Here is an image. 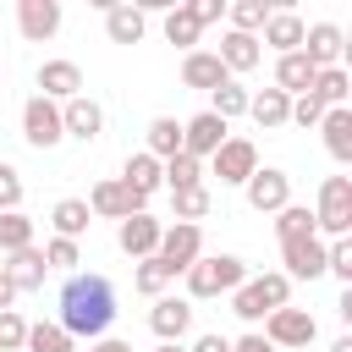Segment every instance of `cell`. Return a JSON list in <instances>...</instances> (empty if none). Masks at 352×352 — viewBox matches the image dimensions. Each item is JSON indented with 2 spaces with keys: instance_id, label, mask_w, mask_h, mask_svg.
Masks as SVG:
<instances>
[{
  "instance_id": "cell-42",
  "label": "cell",
  "mask_w": 352,
  "mask_h": 352,
  "mask_svg": "<svg viewBox=\"0 0 352 352\" xmlns=\"http://www.w3.org/2000/svg\"><path fill=\"white\" fill-rule=\"evenodd\" d=\"M286 121H292V126H302V132H314V126L324 121V104H319L314 94H297V99H292V116H286Z\"/></svg>"
},
{
  "instance_id": "cell-5",
  "label": "cell",
  "mask_w": 352,
  "mask_h": 352,
  "mask_svg": "<svg viewBox=\"0 0 352 352\" xmlns=\"http://www.w3.org/2000/svg\"><path fill=\"white\" fill-rule=\"evenodd\" d=\"M275 352H308L314 346V336H319V324H314V314L308 308H275L270 319H264V330H258Z\"/></svg>"
},
{
  "instance_id": "cell-21",
  "label": "cell",
  "mask_w": 352,
  "mask_h": 352,
  "mask_svg": "<svg viewBox=\"0 0 352 352\" xmlns=\"http://www.w3.org/2000/svg\"><path fill=\"white\" fill-rule=\"evenodd\" d=\"M182 82L198 88V94H214V88L231 82V77H226V66H220L214 50H187V55H182Z\"/></svg>"
},
{
  "instance_id": "cell-12",
  "label": "cell",
  "mask_w": 352,
  "mask_h": 352,
  "mask_svg": "<svg viewBox=\"0 0 352 352\" xmlns=\"http://www.w3.org/2000/svg\"><path fill=\"white\" fill-rule=\"evenodd\" d=\"M280 275L286 280H319L324 275V242L319 236H292V242H280Z\"/></svg>"
},
{
  "instance_id": "cell-36",
  "label": "cell",
  "mask_w": 352,
  "mask_h": 352,
  "mask_svg": "<svg viewBox=\"0 0 352 352\" xmlns=\"http://www.w3.org/2000/svg\"><path fill=\"white\" fill-rule=\"evenodd\" d=\"M170 209H176L182 226H198L214 209V198H209V187H187V192H170Z\"/></svg>"
},
{
  "instance_id": "cell-3",
  "label": "cell",
  "mask_w": 352,
  "mask_h": 352,
  "mask_svg": "<svg viewBox=\"0 0 352 352\" xmlns=\"http://www.w3.org/2000/svg\"><path fill=\"white\" fill-rule=\"evenodd\" d=\"M187 302H204V297H231L242 280H248V264L236 253H204L187 275Z\"/></svg>"
},
{
  "instance_id": "cell-46",
  "label": "cell",
  "mask_w": 352,
  "mask_h": 352,
  "mask_svg": "<svg viewBox=\"0 0 352 352\" xmlns=\"http://www.w3.org/2000/svg\"><path fill=\"white\" fill-rule=\"evenodd\" d=\"M187 352H231V341H226L220 330H204V336H198V341H192Z\"/></svg>"
},
{
  "instance_id": "cell-16",
  "label": "cell",
  "mask_w": 352,
  "mask_h": 352,
  "mask_svg": "<svg viewBox=\"0 0 352 352\" xmlns=\"http://www.w3.org/2000/svg\"><path fill=\"white\" fill-rule=\"evenodd\" d=\"M226 138H231V126L220 116H209V110H198L192 121H182V154H192V160H209Z\"/></svg>"
},
{
  "instance_id": "cell-28",
  "label": "cell",
  "mask_w": 352,
  "mask_h": 352,
  "mask_svg": "<svg viewBox=\"0 0 352 352\" xmlns=\"http://www.w3.org/2000/svg\"><path fill=\"white\" fill-rule=\"evenodd\" d=\"M324 110H341L346 99H352V77H346V66H324V72H314V88H308Z\"/></svg>"
},
{
  "instance_id": "cell-27",
  "label": "cell",
  "mask_w": 352,
  "mask_h": 352,
  "mask_svg": "<svg viewBox=\"0 0 352 352\" xmlns=\"http://www.w3.org/2000/svg\"><path fill=\"white\" fill-rule=\"evenodd\" d=\"M143 154H154L160 165H165L170 154H182V121H176V116H154L148 132H143Z\"/></svg>"
},
{
  "instance_id": "cell-4",
  "label": "cell",
  "mask_w": 352,
  "mask_h": 352,
  "mask_svg": "<svg viewBox=\"0 0 352 352\" xmlns=\"http://www.w3.org/2000/svg\"><path fill=\"white\" fill-rule=\"evenodd\" d=\"M314 236L336 242L352 236V176H324L319 182V204H314Z\"/></svg>"
},
{
  "instance_id": "cell-30",
  "label": "cell",
  "mask_w": 352,
  "mask_h": 352,
  "mask_svg": "<svg viewBox=\"0 0 352 352\" xmlns=\"http://www.w3.org/2000/svg\"><path fill=\"white\" fill-rule=\"evenodd\" d=\"M50 226H55V236L77 242V236L94 226V214H88V204H82V198H60V204L50 209Z\"/></svg>"
},
{
  "instance_id": "cell-31",
  "label": "cell",
  "mask_w": 352,
  "mask_h": 352,
  "mask_svg": "<svg viewBox=\"0 0 352 352\" xmlns=\"http://www.w3.org/2000/svg\"><path fill=\"white\" fill-rule=\"evenodd\" d=\"M121 182H126L132 192H143V198H148V192H160V160H154V154H143V148H138V154H126Z\"/></svg>"
},
{
  "instance_id": "cell-50",
  "label": "cell",
  "mask_w": 352,
  "mask_h": 352,
  "mask_svg": "<svg viewBox=\"0 0 352 352\" xmlns=\"http://www.w3.org/2000/svg\"><path fill=\"white\" fill-rule=\"evenodd\" d=\"M330 352H352V336H336V341H330Z\"/></svg>"
},
{
  "instance_id": "cell-2",
  "label": "cell",
  "mask_w": 352,
  "mask_h": 352,
  "mask_svg": "<svg viewBox=\"0 0 352 352\" xmlns=\"http://www.w3.org/2000/svg\"><path fill=\"white\" fill-rule=\"evenodd\" d=\"M275 308H292V280H286L280 270L248 275V280H242V286L231 292V314H236V319H248V324L270 319Z\"/></svg>"
},
{
  "instance_id": "cell-14",
  "label": "cell",
  "mask_w": 352,
  "mask_h": 352,
  "mask_svg": "<svg viewBox=\"0 0 352 352\" xmlns=\"http://www.w3.org/2000/svg\"><path fill=\"white\" fill-rule=\"evenodd\" d=\"M33 82H38V99L66 104V99H77V94H82V66H77V60H44Z\"/></svg>"
},
{
  "instance_id": "cell-35",
  "label": "cell",
  "mask_w": 352,
  "mask_h": 352,
  "mask_svg": "<svg viewBox=\"0 0 352 352\" xmlns=\"http://www.w3.org/2000/svg\"><path fill=\"white\" fill-rule=\"evenodd\" d=\"M209 116H220L226 126H231L236 116H248V88H242V82H220V88L209 94Z\"/></svg>"
},
{
  "instance_id": "cell-9",
  "label": "cell",
  "mask_w": 352,
  "mask_h": 352,
  "mask_svg": "<svg viewBox=\"0 0 352 352\" xmlns=\"http://www.w3.org/2000/svg\"><path fill=\"white\" fill-rule=\"evenodd\" d=\"M242 192H248V209L275 214V209H286V204H292V176H286L280 165H258V170L242 182Z\"/></svg>"
},
{
  "instance_id": "cell-24",
  "label": "cell",
  "mask_w": 352,
  "mask_h": 352,
  "mask_svg": "<svg viewBox=\"0 0 352 352\" xmlns=\"http://www.w3.org/2000/svg\"><path fill=\"white\" fill-rule=\"evenodd\" d=\"M314 132H324V148H330V160H336V165H346V160H352V104L324 110V121H319Z\"/></svg>"
},
{
  "instance_id": "cell-34",
  "label": "cell",
  "mask_w": 352,
  "mask_h": 352,
  "mask_svg": "<svg viewBox=\"0 0 352 352\" xmlns=\"http://www.w3.org/2000/svg\"><path fill=\"white\" fill-rule=\"evenodd\" d=\"M22 248H33V220H28L22 209H6V214H0V253L11 258V253H22Z\"/></svg>"
},
{
  "instance_id": "cell-25",
  "label": "cell",
  "mask_w": 352,
  "mask_h": 352,
  "mask_svg": "<svg viewBox=\"0 0 352 352\" xmlns=\"http://www.w3.org/2000/svg\"><path fill=\"white\" fill-rule=\"evenodd\" d=\"M0 270H6V280H11L16 292H38V286H44V275H50V264H44V253H38V248L11 253V264H0Z\"/></svg>"
},
{
  "instance_id": "cell-18",
  "label": "cell",
  "mask_w": 352,
  "mask_h": 352,
  "mask_svg": "<svg viewBox=\"0 0 352 352\" xmlns=\"http://www.w3.org/2000/svg\"><path fill=\"white\" fill-rule=\"evenodd\" d=\"M148 330L160 336V341H182L187 330H192V302L187 297H154V308H148Z\"/></svg>"
},
{
  "instance_id": "cell-47",
  "label": "cell",
  "mask_w": 352,
  "mask_h": 352,
  "mask_svg": "<svg viewBox=\"0 0 352 352\" xmlns=\"http://www.w3.org/2000/svg\"><path fill=\"white\" fill-rule=\"evenodd\" d=\"M231 352H275V346H270V341H264L258 330H248L242 341H231Z\"/></svg>"
},
{
  "instance_id": "cell-17",
  "label": "cell",
  "mask_w": 352,
  "mask_h": 352,
  "mask_svg": "<svg viewBox=\"0 0 352 352\" xmlns=\"http://www.w3.org/2000/svg\"><path fill=\"white\" fill-rule=\"evenodd\" d=\"M302 55L324 72V66H341V55H346V33L336 28V22H308L302 28Z\"/></svg>"
},
{
  "instance_id": "cell-48",
  "label": "cell",
  "mask_w": 352,
  "mask_h": 352,
  "mask_svg": "<svg viewBox=\"0 0 352 352\" xmlns=\"http://www.w3.org/2000/svg\"><path fill=\"white\" fill-rule=\"evenodd\" d=\"M88 352H132V341H116V336H99Z\"/></svg>"
},
{
  "instance_id": "cell-15",
  "label": "cell",
  "mask_w": 352,
  "mask_h": 352,
  "mask_svg": "<svg viewBox=\"0 0 352 352\" xmlns=\"http://www.w3.org/2000/svg\"><path fill=\"white\" fill-rule=\"evenodd\" d=\"M60 132H66V138H77V143H94V138L104 132V104H99V99H88V94L66 99V104H60Z\"/></svg>"
},
{
  "instance_id": "cell-22",
  "label": "cell",
  "mask_w": 352,
  "mask_h": 352,
  "mask_svg": "<svg viewBox=\"0 0 352 352\" xmlns=\"http://www.w3.org/2000/svg\"><path fill=\"white\" fill-rule=\"evenodd\" d=\"M143 33H148V16H143L132 0H116V6L104 11V38H110V44H143Z\"/></svg>"
},
{
  "instance_id": "cell-10",
  "label": "cell",
  "mask_w": 352,
  "mask_h": 352,
  "mask_svg": "<svg viewBox=\"0 0 352 352\" xmlns=\"http://www.w3.org/2000/svg\"><path fill=\"white\" fill-rule=\"evenodd\" d=\"M22 138H28L38 154H44V148H55V143L66 138V132H60V104H50V99H38V94H33V99L22 104Z\"/></svg>"
},
{
  "instance_id": "cell-1",
  "label": "cell",
  "mask_w": 352,
  "mask_h": 352,
  "mask_svg": "<svg viewBox=\"0 0 352 352\" xmlns=\"http://www.w3.org/2000/svg\"><path fill=\"white\" fill-rule=\"evenodd\" d=\"M110 319H116V286L104 280V275H66V286H60V330L72 336V341H99L104 330H110Z\"/></svg>"
},
{
  "instance_id": "cell-49",
  "label": "cell",
  "mask_w": 352,
  "mask_h": 352,
  "mask_svg": "<svg viewBox=\"0 0 352 352\" xmlns=\"http://www.w3.org/2000/svg\"><path fill=\"white\" fill-rule=\"evenodd\" d=\"M11 302H16V286H11V280H6V270H0V314H6Z\"/></svg>"
},
{
  "instance_id": "cell-26",
  "label": "cell",
  "mask_w": 352,
  "mask_h": 352,
  "mask_svg": "<svg viewBox=\"0 0 352 352\" xmlns=\"http://www.w3.org/2000/svg\"><path fill=\"white\" fill-rule=\"evenodd\" d=\"M248 116H253L264 132H275V126H286V116H292V99H286L280 88H258V94H248Z\"/></svg>"
},
{
  "instance_id": "cell-29",
  "label": "cell",
  "mask_w": 352,
  "mask_h": 352,
  "mask_svg": "<svg viewBox=\"0 0 352 352\" xmlns=\"http://www.w3.org/2000/svg\"><path fill=\"white\" fill-rule=\"evenodd\" d=\"M160 187H170V192L204 187V160H192V154H170V160L160 165Z\"/></svg>"
},
{
  "instance_id": "cell-44",
  "label": "cell",
  "mask_w": 352,
  "mask_h": 352,
  "mask_svg": "<svg viewBox=\"0 0 352 352\" xmlns=\"http://www.w3.org/2000/svg\"><path fill=\"white\" fill-rule=\"evenodd\" d=\"M6 209H22V170L0 160V214Z\"/></svg>"
},
{
  "instance_id": "cell-45",
  "label": "cell",
  "mask_w": 352,
  "mask_h": 352,
  "mask_svg": "<svg viewBox=\"0 0 352 352\" xmlns=\"http://www.w3.org/2000/svg\"><path fill=\"white\" fill-rule=\"evenodd\" d=\"M187 11H192V22H198V28H209V22H220V16H226V0H192Z\"/></svg>"
},
{
  "instance_id": "cell-11",
  "label": "cell",
  "mask_w": 352,
  "mask_h": 352,
  "mask_svg": "<svg viewBox=\"0 0 352 352\" xmlns=\"http://www.w3.org/2000/svg\"><path fill=\"white\" fill-rule=\"evenodd\" d=\"M160 231H165V226H160L148 209H143V214H126V220L116 226V248H121L132 264H138V258H154V248H160Z\"/></svg>"
},
{
  "instance_id": "cell-6",
  "label": "cell",
  "mask_w": 352,
  "mask_h": 352,
  "mask_svg": "<svg viewBox=\"0 0 352 352\" xmlns=\"http://www.w3.org/2000/svg\"><path fill=\"white\" fill-rule=\"evenodd\" d=\"M82 204H88V214H94V220H116V226H121L126 214H143V204H148V198H143V192H132L121 176H104V182H94V192H88Z\"/></svg>"
},
{
  "instance_id": "cell-20",
  "label": "cell",
  "mask_w": 352,
  "mask_h": 352,
  "mask_svg": "<svg viewBox=\"0 0 352 352\" xmlns=\"http://www.w3.org/2000/svg\"><path fill=\"white\" fill-rule=\"evenodd\" d=\"M302 28H308V22L280 6V11H270V22L258 28V44H270L275 55H292V50H302Z\"/></svg>"
},
{
  "instance_id": "cell-7",
  "label": "cell",
  "mask_w": 352,
  "mask_h": 352,
  "mask_svg": "<svg viewBox=\"0 0 352 352\" xmlns=\"http://www.w3.org/2000/svg\"><path fill=\"white\" fill-rule=\"evenodd\" d=\"M154 258L170 270V280H176V275H187V270L204 258V231H198V226H182V220H176V226H165V231H160Z\"/></svg>"
},
{
  "instance_id": "cell-43",
  "label": "cell",
  "mask_w": 352,
  "mask_h": 352,
  "mask_svg": "<svg viewBox=\"0 0 352 352\" xmlns=\"http://www.w3.org/2000/svg\"><path fill=\"white\" fill-rule=\"evenodd\" d=\"M22 341H28V319L16 308H6L0 314V352H22Z\"/></svg>"
},
{
  "instance_id": "cell-38",
  "label": "cell",
  "mask_w": 352,
  "mask_h": 352,
  "mask_svg": "<svg viewBox=\"0 0 352 352\" xmlns=\"http://www.w3.org/2000/svg\"><path fill=\"white\" fill-rule=\"evenodd\" d=\"M198 33H204V28L192 22V11H187V6H170V11H165V44L192 50V44H198Z\"/></svg>"
},
{
  "instance_id": "cell-13",
  "label": "cell",
  "mask_w": 352,
  "mask_h": 352,
  "mask_svg": "<svg viewBox=\"0 0 352 352\" xmlns=\"http://www.w3.org/2000/svg\"><path fill=\"white\" fill-rule=\"evenodd\" d=\"M16 33L28 44H44L60 33V0H16Z\"/></svg>"
},
{
  "instance_id": "cell-32",
  "label": "cell",
  "mask_w": 352,
  "mask_h": 352,
  "mask_svg": "<svg viewBox=\"0 0 352 352\" xmlns=\"http://www.w3.org/2000/svg\"><path fill=\"white\" fill-rule=\"evenodd\" d=\"M270 11H275L270 0H231V6H226V16H231V33H253V38H258V28L270 22Z\"/></svg>"
},
{
  "instance_id": "cell-23",
  "label": "cell",
  "mask_w": 352,
  "mask_h": 352,
  "mask_svg": "<svg viewBox=\"0 0 352 352\" xmlns=\"http://www.w3.org/2000/svg\"><path fill=\"white\" fill-rule=\"evenodd\" d=\"M314 60L302 55V50H292V55H275V88L286 94V99H297V94H308L314 88Z\"/></svg>"
},
{
  "instance_id": "cell-33",
  "label": "cell",
  "mask_w": 352,
  "mask_h": 352,
  "mask_svg": "<svg viewBox=\"0 0 352 352\" xmlns=\"http://www.w3.org/2000/svg\"><path fill=\"white\" fill-rule=\"evenodd\" d=\"M22 352H77V341H72V336H66L55 319H44V324H28Z\"/></svg>"
},
{
  "instance_id": "cell-41",
  "label": "cell",
  "mask_w": 352,
  "mask_h": 352,
  "mask_svg": "<svg viewBox=\"0 0 352 352\" xmlns=\"http://www.w3.org/2000/svg\"><path fill=\"white\" fill-rule=\"evenodd\" d=\"M324 275H336L341 286H352V236L324 242Z\"/></svg>"
},
{
  "instance_id": "cell-8",
  "label": "cell",
  "mask_w": 352,
  "mask_h": 352,
  "mask_svg": "<svg viewBox=\"0 0 352 352\" xmlns=\"http://www.w3.org/2000/svg\"><path fill=\"white\" fill-rule=\"evenodd\" d=\"M253 170H258V148H253L248 138H226V143L209 154V176H220V187H242Z\"/></svg>"
},
{
  "instance_id": "cell-51",
  "label": "cell",
  "mask_w": 352,
  "mask_h": 352,
  "mask_svg": "<svg viewBox=\"0 0 352 352\" xmlns=\"http://www.w3.org/2000/svg\"><path fill=\"white\" fill-rule=\"evenodd\" d=\"M154 352H187V346H182V341H160Z\"/></svg>"
},
{
  "instance_id": "cell-40",
  "label": "cell",
  "mask_w": 352,
  "mask_h": 352,
  "mask_svg": "<svg viewBox=\"0 0 352 352\" xmlns=\"http://www.w3.org/2000/svg\"><path fill=\"white\" fill-rule=\"evenodd\" d=\"M38 253H44V264H50V270H66V275H77V264H82V248H77V242H66V236H50Z\"/></svg>"
},
{
  "instance_id": "cell-19",
  "label": "cell",
  "mask_w": 352,
  "mask_h": 352,
  "mask_svg": "<svg viewBox=\"0 0 352 352\" xmlns=\"http://www.w3.org/2000/svg\"><path fill=\"white\" fill-rule=\"evenodd\" d=\"M214 55H220V66H226V77L236 82L242 72H253V66L264 60V44H258L253 33H231V28H226V38H220V50H214Z\"/></svg>"
},
{
  "instance_id": "cell-37",
  "label": "cell",
  "mask_w": 352,
  "mask_h": 352,
  "mask_svg": "<svg viewBox=\"0 0 352 352\" xmlns=\"http://www.w3.org/2000/svg\"><path fill=\"white\" fill-rule=\"evenodd\" d=\"M275 236H280V242H292V236H314V209H308V204H286V209H275Z\"/></svg>"
},
{
  "instance_id": "cell-39",
  "label": "cell",
  "mask_w": 352,
  "mask_h": 352,
  "mask_svg": "<svg viewBox=\"0 0 352 352\" xmlns=\"http://www.w3.org/2000/svg\"><path fill=\"white\" fill-rule=\"evenodd\" d=\"M132 286H138L143 297H165V286H170V270H165L160 258H138V270H132Z\"/></svg>"
}]
</instances>
